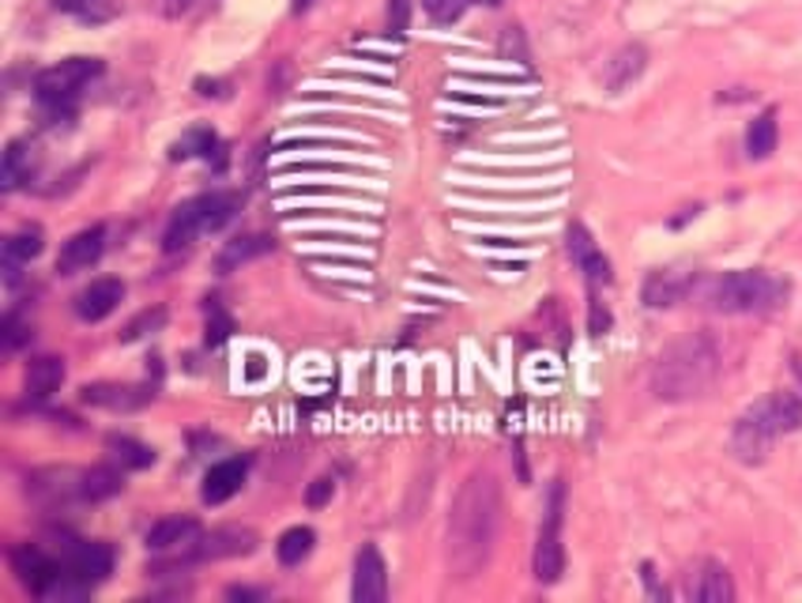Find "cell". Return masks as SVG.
Instances as JSON below:
<instances>
[{
  "mask_svg": "<svg viewBox=\"0 0 802 603\" xmlns=\"http://www.w3.org/2000/svg\"><path fill=\"white\" fill-rule=\"evenodd\" d=\"M502 528V487L494 471H471L456 491L445 525V562L448 574L468 581L490 562Z\"/></svg>",
  "mask_w": 802,
  "mask_h": 603,
  "instance_id": "cell-1",
  "label": "cell"
},
{
  "mask_svg": "<svg viewBox=\"0 0 802 603\" xmlns=\"http://www.w3.org/2000/svg\"><path fill=\"white\" fill-rule=\"evenodd\" d=\"M719 370H724V352H719L716 336L690 332L659 352L656 366H652V393L667 404L693 401L716 385Z\"/></svg>",
  "mask_w": 802,
  "mask_h": 603,
  "instance_id": "cell-2",
  "label": "cell"
},
{
  "mask_svg": "<svg viewBox=\"0 0 802 603\" xmlns=\"http://www.w3.org/2000/svg\"><path fill=\"white\" fill-rule=\"evenodd\" d=\"M690 298L712 313H768V309L784 306L788 283L780 275L761 272V268H747V272L698 275Z\"/></svg>",
  "mask_w": 802,
  "mask_h": 603,
  "instance_id": "cell-3",
  "label": "cell"
},
{
  "mask_svg": "<svg viewBox=\"0 0 802 603\" xmlns=\"http://www.w3.org/2000/svg\"><path fill=\"white\" fill-rule=\"evenodd\" d=\"M802 427V401L795 393H768L761 396L754 407L739 415L731 430V453L742 464H761L768 450L776 445V438L791 434Z\"/></svg>",
  "mask_w": 802,
  "mask_h": 603,
  "instance_id": "cell-4",
  "label": "cell"
},
{
  "mask_svg": "<svg viewBox=\"0 0 802 603\" xmlns=\"http://www.w3.org/2000/svg\"><path fill=\"white\" fill-rule=\"evenodd\" d=\"M237 208H242V197H237V193H226V189H215V193H203V197L185 200L182 208L170 216L166 234H162V249L177 253V249L193 246L200 234L223 231V226L237 216Z\"/></svg>",
  "mask_w": 802,
  "mask_h": 603,
  "instance_id": "cell-5",
  "label": "cell"
},
{
  "mask_svg": "<svg viewBox=\"0 0 802 603\" xmlns=\"http://www.w3.org/2000/svg\"><path fill=\"white\" fill-rule=\"evenodd\" d=\"M98 76H102V61H98V57H69V61L38 72L35 95L46 110L61 113V110H69V106L76 102V95Z\"/></svg>",
  "mask_w": 802,
  "mask_h": 603,
  "instance_id": "cell-6",
  "label": "cell"
},
{
  "mask_svg": "<svg viewBox=\"0 0 802 603\" xmlns=\"http://www.w3.org/2000/svg\"><path fill=\"white\" fill-rule=\"evenodd\" d=\"M562 513H566V483L551 487V499H546V517L543 528H539V543H535V558H531V569H535L539 584H554L562 574H566V547H562Z\"/></svg>",
  "mask_w": 802,
  "mask_h": 603,
  "instance_id": "cell-7",
  "label": "cell"
},
{
  "mask_svg": "<svg viewBox=\"0 0 802 603\" xmlns=\"http://www.w3.org/2000/svg\"><path fill=\"white\" fill-rule=\"evenodd\" d=\"M57 558L64 562V569H69L76 581H84L87 589H95V584H102L106 577L113 574V547L102 540H76V536L69 532H57Z\"/></svg>",
  "mask_w": 802,
  "mask_h": 603,
  "instance_id": "cell-8",
  "label": "cell"
},
{
  "mask_svg": "<svg viewBox=\"0 0 802 603\" xmlns=\"http://www.w3.org/2000/svg\"><path fill=\"white\" fill-rule=\"evenodd\" d=\"M200 536H203L200 520L166 517V520H159V525H151V532H147V551H151L155 558H162L159 566L174 569L177 562H182V566H189L196 543H200Z\"/></svg>",
  "mask_w": 802,
  "mask_h": 603,
  "instance_id": "cell-9",
  "label": "cell"
},
{
  "mask_svg": "<svg viewBox=\"0 0 802 603\" xmlns=\"http://www.w3.org/2000/svg\"><path fill=\"white\" fill-rule=\"evenodd\" d=\"M27 483H30L27 491L35 494V502L46 505V509H69V505L84 502V491H79V471H72V468L35 471Z\"/></svg>",
  "mask_w": 802,
  "mask_h": 603,
  "instance_id": "cell-10",
  "label": "cell"
},
{
  "mask_svg": "<svg viewBox=\"0 0 802 603\" xmlns=\"http://www.w3.org/2000/svg\"><path fill=\"white\" fill-rule=\"evenodd\" d=\"M79 401L87 407H102V411H140L155 401L151 385H113V381H98V385L79 389Z\"/></svg>",
  "mask_w": 802,
  "mask_h": 603,
  "instance_id": "cell-11",
  "label": "cell"
},
{
  "mask_svg": "<svg viewBox=\"0 0 802 603\" xmlns=\"http://www.w3.org/2000/svg\"><path fill=\"white\" fill-rule=\"evenodd\" d=\"M355 603H381L388 600V566H384L381 551L366 543L355 558V584H350Z\"/></svg>",
  "mask_w": 802,
  "mask_h": 603,
  "instance_id": "cell-12",
  "label": "cell"
},
{
  "mask_svg": "<svg viewBox=\"0 0 802 603\" xmlns=\"http://www.w3.org/2000/svg\"><path fill=\"white\" fill-rule=\"evenodd\" d=\"M257 551V532L252 528H215V532H203L200 543L193 551V562H219V558H242V554Z\"/></svg>",
  "mask_w": 802,
  "mask_h": 603,
  "instance_id": "cell-13",
  "label": "cell"
},
{
  "mask_svg": "<svg viewBox=\"0 0 802 603\" xmlns=\"http://www.w3.org/2000/svg\"><path fill=\"white\" fill-rule=\"evenodd\" d=\"M693 280H698V272H686V268H656V272L644 280V291H641L644 306L649 309L678 306L682 298H690Z\"/></svg>",
  "mask_w": 802,
  "mask_h": 603,
  "instance_id": "cell-14",
  "label": "cell"
},
{
  "mask_svg": "<svg viewBox=\"0 0 802 603\" xmlns=\"http://www.w3.org/2000/svg\"><path fill=\"white\" fill-rule=\"evenodd\" d=\"M106 249V226H84V231H76L69 242L57 253V272L61 275H76L84 272V268H91L98 257H102Z\"/></svg>",
  "mask_w": 802,
  "mask_h": 603,
  "instance_id": "cell-15",
  "label": "cell"
},
{
  "mask_svg": "<svg viewBox=\"0 0 802 603\" xmlns=\"http://www.w3.org/2000/svg\"><path fill=\"white\" fill-rule=\"evenodd\" d=\"M245 476H249V460L245 456H231V460H219L208 468V476H203V487H200V499L208 505H223L231 502L237 491H242Z\"/></svg>",
  "mask_w": 802,
  "mask_h": 603,
  "instance_id": "cell-16",
  "label": "cell"
},
{
  "mask_svg": "<svg viewBox=\"0 0 802 603\" xmlns=\"http://www.w3.org/2000/svg\"><path fill=\"white\" fill-rule=\"evenodd\" d=\"M566 249H569L572 264L584 272L588 283H610V264H607V257L600 253V246H595L592 234H588V226H580V223L569 226V231H566Z\"/></svg>",
  "mask_w": 802,
  "mask_h": 603,
  "instance_id": "cell-17",
  "label": "cell"
},
{
  "mask_svg": "<svg viewBox=\"0 0 802 603\" xmlns=\"http://www.w3.org/2000/svg\"><path fill=\"white\" fill-rule=\"evenodd\" d=\"M121 298H125V283H121V280H95L91 287H84L76 295L79 321H91V324L106 321V317L121 306Z\"/></svg>",
  "mask_w": 802,
  "mask_h": 603,
  "instance_id": "cell-18",
  "label": "cell"
},
{
  "mask_svg": "<svg viewBox=\"0 0 802 603\" xmlns=\"http://www.w3.org/2000/svg\"><path fill=\"white\" fill-rule=\"evenodd\" d=\"M690 600H698V603H731L735 600L731 574H727L719 562H701L698 574L690 577Z\"/></svg>",
  "mask_w": 802,
  "mask_h": 603,
  "instance_id": "cell-19",
  "label": "cell"
},
{
  "mask_svg": "<svg viewBox=\"0 0 802 603\" xmlns=\"http://www.w3.org/2000/svg\"><path fill=\"white\" fill-rule=\"evenodd\" d=\"M272 246H275V242L268 238V234H242V238L226 242V246L219 249L215 272L219 275H231L242 264H249V260H257V257H264V253H272Z\"/></svg>",
  "mask_w": 802,
  "mask_h": 603,
  "instance_id": "cell-20",
  "label": "cell"
},
{
  "mask_svg": "<svg viewBox=\"0 0 802 603\" xmlns=\"http://www.w3.org/2000/svg\"><path fill=\"white\" fill-rule=\"evenodd\" d=\"M644 64H649V50H644V46H637V42L621 46V50L607 61V69H603L607 91H626V87L644 72Z\"/></svg>",
  "mask_w": 802,
  "mask_h": 603,
  "instance_id": "cell-21",
  "label": "cell"
},
{
  "mask_svg": "<svg viewBox=\"0 0 802 603\" xmlns=\"http://www.w3.org/2000/svg\"><path fill=\"white\" fill-rule=\"evenodd\" d=\"M27 401H49L57 389L64 385V358L57 355H42V358H30L27 366Z\"/></svg>",
  "mask_w": 802,
  "mask_h": 603,
  "instance_id": "cell-22",
  "label": "cell"
},
{
  "mask_svg": "<svg viewBox=\"0 0 802 603\" xmlns=\"http://www.w3.org/2000/svg\"><path fill=\"white\" fill-rule=\"evenodd\" d=\"M121 471L110 468V464H98V468L79 471V491H84V502L95 505V502H106V499H113V494L125 491V476H121Z\"/></svg>",
  "mask_w": 802,
  "mask_h": 603,
  "instance_id": "cell-23",
  "label": "cell"
},
{
  "mask_svg": "<svg viewBox=\"0 0 802 603\" xmlns=\"http://www.w3.org/2000/svg\"><path fill=\"white\" fill-rule=\"evenodd\" d=\"M106 453H110V460L125 471H144L155 464V450L144 442H136V438H121V434L106 438Z\"/></svg>",
  "mask_w": 802,
  "mask_h": 603,
  "instance_id": "cell-24",
  "label": "cell"
},
{
  "mask_svg": "<svg viewBox=\"0 0 802 603\" xmlns=\"http://www.w3.org/2000/svg\"><path fill=\"white\" fill-rule=\"evenodd\" d=\"M776 140H780V125H776V110H765L750 121L747 128V155L750 159H768L776 151Z\"/></svg>",
  "mask_w": 802,
  "mask_h": 603,
  "instance_id": "cell-25",
  "label": "cell"
},
{
  "mask_svg": "<svg viewBox=\"0 0 802 603\" xmlns=\"http://www.w3.org/2000/svg\"><path fill=\"white\" fill-rule=\"evenodd\" d=\"M313 543H317L313 528L294 525V528H286V532L280 536V543H275V554H280L283 566H301V562L313 554Z\"/></svg>",
  "mask_w": 802,
  "mask_h": 603,
  "instance_id": "cell-26",
  "label": "cell"
},
{
  "mask_svg": "<svg viewBox=\"0 0 802 603\" xmlns=\"http://www.w3.org/2000/svg\"><path fill=\"white\" fill-rule=\"evenodd\" d=\"M42 249H46L42 226H23V231H15L12 238L4 242V260L8 264H30Z\"/></svg>",
  "mask_w": 802,
  "mask_h": 603,
  "instance_id": "cell-27",
  "label": "cell"
},
{
  "mask_svg": "<svg viewBox=\"0 0 802 603\" xmlns=\"http://www.w3.org/2000/svg\"><path fill=\"white\" fill-rule=\"evenodd\" d=\"M35 148H27L23 140L8 144L4 151V193H15L23 182H30V170H35Z\"/></svg>",
  "mask_w": 802,
  "mask_h": 603,
  "instance_id": "cell-28",
  "label": "cell"
},
{
  "mask_svg": "<svg viewBox=\"0 0 802 603\" xmlns=\"http://www.w3.org/2000/svg\"><path fill=\"white\" fill-rule=\"evenodd\" d=\"M57 12L76 15L84 23H106L113 15V0H49Z\"/></svg>",
  "mask_w": 802,
  "mask_h": 603,
  "instance_id": "cell-29",
  "label": "cell"
},
{
  "mask_svg": "<svg viewBox=\"0 0 802 603\" xmlns=\"http://www.w3.org/2000/svg\"><path fill=\"white\" fill-rule=\"evenodd\" d=\"M162 324H166V309L155 306V309H144V313H136L133 321L121 329V344H136V340L151 336V332H159Z\"/></svg>",
  "mask_w": 802,
  "mask_h": 603,
  "instance_id": "cell-30",
  "label": "cell"
},
{
  "mask_svg": "<svg viewBox=\"0 0 802 603\" xmlns=\"http://www.w3.org/2000/svg\"><path fill=\"white\" fill-rule=\"evenodd\" d=\"M219 148L215 133L211 128H193V133H185L182 140L174 144V159H193V155H200V159H211V151Z\"/></svg>",
  "mask_w": 802,
  "mask_h": 603,
  "instance_id": "cell-31",
  "label": "cell"
},
{
  "mask_svg": "<svg viewBox=\"0 0 802 603\" xmlns=\"http://www.w3.org/2000/svg\"><path fill=\"white\" fill-rule=\"evenodd\" d=\"M30 336H35V332H30L27 317H20L15 309H12V313H4V321H0V344H4L8 355H15L20 347H27Z\"/></svg>",
  "mask_w": 802,
  "mask_h": 603,
  "instance_id": "cell-32",
  "label": "cell"
},
{
  "mask_svg": "<svg viewBox=\"0 0 802 603\" xmlns=\"http://www.w3.org/2000/svg\"><path fill=\"white\" fill-rule=\"evenodd\" d=\"M471 0H422L425 15H430L433 23H441V27H448V23H456L464 12H468Z\"/></svg>",
  "mask_w": 802,
  "mask_h": 603,
  "instance_id": "cell-33",
  "label": "cell"
},
{
  "mask_svg": "<svg viewBox=\"0 0 802 603\" xmlns=\"http://www.w3.org/2000/svg\"><path fill=\"white\" fill-rule=\"evenodd\" d=\"M231 332H234L231 313H226L219 302H211L208 306V347H219L223 340H231Z\"/></svg>",
  "mask_w": 802,
  "mask_h": 603,
  "instance_id": "cell-34",
  "label": "cell"
},
{
  "mask_svg": "<svg viewBox=\"0 0 802 603\" xmlns=\"http://www.w3.org/2000/svg\"><path fill=\"white\" fill-rule=\"evenodd\" d=\"M411 8L415 0H388V30L392 35H404L411 27Z\"/></svg>",
  "mask_w": 802,
  "mask_h": 603,
  "instance_id": "cell-35",
  "label": "cell"
},
{
  "mask_svg": "<svg viewBox=\"0 0 802 603\" xmlns=\"http://www.w3.org/2000/svg\"><path fill=\"white\" fill-rule=\"evenodd\" d=\"M332 494H335V479L332 476H321V479H313V487L306 491V502L313 505V509H321V505L332 502Z\"/></svg>",
  "mask_w": 802,
  "mask_h": 603,
  "instance_id": "cell-36",
  "label": "cell"
},
{
  "mask_svg": "<svg viewBox=\"0 0 802 603\" xmlns=\"http://www.w3.org/2000/svg\"><path fill=\"white\" fill-rule=\"evenodd\" d=\"M151 8L159 15H166V20H177V15H185L193 8V0H151Z\"/></svg>",
  "mask_w": 802,
  "mask_h": 603,
  "instance_id": "cell-37",
  "label": "cell"
},
{
  "mask_svg": "<svg viewBox=\"0 0 802 603\" xmlns=\"http://www.w3.org/2000/svg\"><path fill=\"white\" fill-rule=\"evenodd\" d=\"M588 324H592V332H595V336L610 329V313H607V309H603L595 298H592V321H588Z\"/></svg>",
  "mask_w": 802,
  "mask_h": 603,
  "instance_id": "cell-38",
  "label": "cell"
},
{
  "mask_svg": "<svg viewBox=\"0 0 802 603\" xmlns=\"http://www.w3.org/2000/svg\"><path fill=\"white\" fill-rule=\"evenodd\" d=\"M226 596L231 600H260L264 592H252V589H226Z\"/></svg>",
  "mask_w": 802,
  "mask_h": 603,
  "instance_id": "cell-39",
  "label": "cell"
},
{
  "mask_svg": "<svg viewBox=\"0 0 802 603\" xmlns=\"http://www.w3.org/2000/svg\"><path fill=\"white\" fill-rule=\"evenodd\" d=\"M309 4H313V0H294V15H301V12H309Z\"/></svg>",
  "mask_w": 802,
  "mask_h": 603,
  "instance_id": "cell-40",
  "label": "cell"
},
{
  "mask_svg": "<svg viewBox=\"0 0 802 603\" xmlns=\"http://www.w3.org/2000/svg\"><path fill=\"white\" fill-rule=\"evenodd\" d=\"M471 4H482V8H497L502 0H471Z\"/></svg>",
  "mask_w": 802,
  "mask_h": 603,
  "instance_id": "cell-41",
  "label": "cell"
}]
</instances>
